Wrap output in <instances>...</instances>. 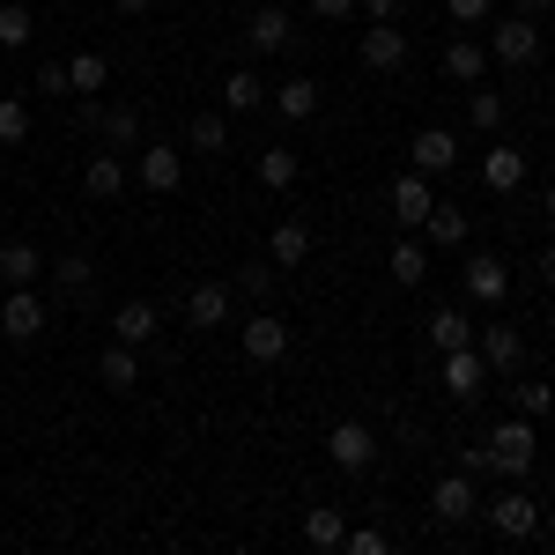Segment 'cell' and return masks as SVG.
Instances as JSON below:
<instances>
[{"instance_id":"cell-1","label":"cell","mask_w":555,"mask_h":555,"mask_svg":"<svg viewBox=\"0 0 555 555\" xmlns=\"http://www.w3.org/2000/svg\"><path fill=\"white\" fill-rule=\"evenodd\" d=\"M489 452H496V474H504V481H526V474H533V452H541V437H533L526 415H512V423L489 429Z\"/></svg>"},{"instance_id":"cell-2","label":"cell","mask_w":555,"mask_h":555,"mask_svg":"<svg viewBox=\"0 0 555 555\" xmlns=\"http://www.w3.org/2000/svg\"><path fill=\"white\" fill-rule=\"evenodd\" d=\"M44 326H52V304L38 289H8L0 297V341H38Z\"/></svg>"},{"instance_id":"cell-3","label":"cell","mask_w":555,"mask_h":555,"mask_svg":"<svg viewBox=\"0 0 555 555\" xmlns=\"http://www.w3.org/2000/svg\"><path fill=\"white\" fill-rule=\"evenodd\" d=\"M489 60H496V67H533V60H541V23H533V15H512V23H496V38H489Z\"/></svg>"},{"instance_id":"cell-4","label":"cell","mask_w":555,"mask_h":555,"mask_svg":"<svg viewBox=\"0 0 555 555\" xmlns=\"http://www.w3.org/2000/svg\"><path fill=\"white\" fill-rule=\"evenodd\" d=\"M245 38H253L259 52H289V44H297V15H289L282 0H259L253 15H245Z\"/></svg>"},{"instance_id":"cell-5","label":"cell","mask_w":555,"mask_h":555,"mask_svg":"<svg viewBox=\"0 0 555 555\" xmlns=\"http://www.w3.org/2000/svg\"><path fill=\"white\" fill-rule=\"evenodd\" d=\"M289 341H297V334H289L282 311H253V319H245V356H253V363H282Z\"/></svg>"},{"instance_id":"cell-6","label":"cell","mask_w":555,"mask_h":555,"mask_svg":"<svg viewBox=\"0 0 555 555\" xmlns=\"http://www.w3.org/2000/svg\"><path fill=\"white\" fill-rule=\"evenodd\" d=\"M489 526H496L504 541H533V533H541V504H533L526 489H512V496H489Z\"/></svg>"},{"instance_id":"cell-7","label":"cell","mask_w":555,"mask_h":555,"mask_svg":"<svg viewBox=\"0 0 555 555\" xmlns=\"http://www.w3.org/2000/svg\"><path fill=\"white\" fill-rule=\"evenodd\" d=\"M326 452H334V467H341V474H371V467H378V437H371L363 423H334Z\"/></svg>"},{"instance_id":"cell-8","label":"cell","mask_w":555,"mask_h":555,"mask_svg":"<svg viewBox=\"0 0 555 555\" xmlns=\"http://www.w3.org/2000/svg\"><path fill=\"white\" fill-rule=\"evenodd\" d=\"M141 185H149L156 201H171L178 185H185V156H178L171 141H149V149H141Z\"/></svg>"},{"instance_id":"cell-9","label":"cell","mask_w":555,"mask_h":555,"mask_svg":"<svg viewBox=\"0 0 555 555\" xmlns=\"http://www.w3.org/2000/svg\"><path fill=\"white\" fill-rule=\"evenodd\" d=\"M385 208H392V222H400V230H423V215L437 208V193H429V178H423V171H408V178H392Z\"/></svg>"},{"instance_id":"cell-10","label":"cell","mask_w":555,"mask_h":555,"mask_svg":"<svg viewBox=\"0 0 555 555\" xmlns=\"http://www.w3.org/2000/svg\"><path fill=\"white\" fill-rule=\"evenodd\" d=\"M356 52H363L371 75H392V67H408V30H400V23H371Z\"/></svg>"},{"instance_id":"cell-11","label":"cell","mask_w":555,"mask_h":555,"mask_svg":"<svg viewBox=\"0 0 555 555\" xmlns=\"http://www.w3.org/2000/svg\"><path fill=\"white\" fill-rule=\"evenodd\" d=\"M474 504H481V496H474V474H444V481L429 489V512H437V526H467Z\"/></svg>"},{"instance_id":"cell-12","label":"cell","mask_w":555,"mask_h":555,"mask_svg":"<svg viewBox=\"0 0 555 555\" xmlns=\"http://www.w3.org/2000/svg\"><path fill=\"white\" fill-rule=\"evenodd\" d=\"M481 385H489L481 348H444V392H452V400H481Z\"/></svg>"},{"instance_id":"cell-13","label":"cell","mask_w":555,"mask_h":555,"mask_svg":"<svg viewBox=\"0 0 555 555\" xmlns=\"http://www.w3.org/2000/svg\"><path fill=\"white\" fill-rule=\"evenodd\" d=\"M467 297L481 304V311H496V304L512 297V267H504V259H481V253H474V259H467Z\"/></svg>"},{"instance_id":"cell-14","label":"cell","mask_w":555,"mask_h":555,"mask_svg":"<svg viewBox=\"0 0 555 555\" xmlns=\"http://www.w3.org/2000/svg\"><path fill=\"white\" fill-rule=\"evenodd\" d=\"M185 326H193V334H215V326H230V282H201V289L185 297Z\"/></svg>"},{"instance_id":"cell-15","label":"cell","mask_w":555,"mask_h":555,"mask_svg":"<svg viewBox=\"0 0 555 555\" xmlns=\"http://www.w3.org/2000/svg\"><path fill=\"white\" fill-rule=\"evenodd\" d=\"M156 326H164V319H156V304H149V297H127V304H119V319H112V341L149 348V341H156Z\"/></svg>"},{"instance_id":"cell-16","label":"cell","mask_w":555,"mask_h":555,"mask_svg":"<svg viewBox=\"0 0 555 555\" xmlns=\"http://www.w3.org/2000/svg\"><path fill=\"white\" fill-rule=\"evenodd\" d=\"M82 127H96L104 141L127 149V141H141V112H133V104H82Z\"/></svg>"},{"instance_id":"cell-17","label":"cell","mask_w":555,"mask_h":555,"mask_svg":"<svg viewBox=\"0 0 555 555\" xmlns=\"http://www.w3.org/2000/svg\"><path fill=\"white\" fill-rule=\"evenodd\" d=\"M38 274H44L38 245H23V237H8V245H0V289H30Z\"/></svg>"},{"instance_id":"cell-18","label":"cell","mask_w":555,"mask_h":555,"mask_svg":"<svg viewBox=\"0 0 555 555\" xmlns=\"http://www.w3.org/2000/svg\"><path fill=\"white\" fill-rule=\"evenodd\" d=\"M460 164V133H444V127H423L415 133V171L437 178V171H452Z\"/></svg>"},{"instance_id":"cell-19","label":"cell","mask_w":555,"mask_h":555,"mask_svg":"<svg viewBox=\"0 0 555 555\" xmlns=\"http://www.w3.org/2000/svg\"><path fill=\"white\" fill-rule=\"evenodd\" d=\"M481 363H489V371H518V363H526V334H518L512 319H496V326L481 334Z\"/></svg>"},{"instance_id":"cell-20","label":"cell","mask_w":555,"mask_h":555,"mask_svg":"<svg viewBox=\"0 0 555 555\" xmlns=\"http://www.w3.org/2000/svg\"><path fill=\"white\" fill-rule=\"evenodd\" d=\"M444 75H452V82H489V44H474V38H452L444 44Z\"/></svg>"},{"instance_id":"cell-21","label":"cell","mask_w":555,"mask_h":555,"mask_svg":"<svg viewBox=\"0 0 555 555\" xmlns=\"http://www.w3.org/2000/svg\"><path fill=\"white\" fill-rule=\"evenodd\" d=\"M82 185H89V201H119V193H127V164H119V156L104 149V156H89Z\"/></svg>"},{"instance_id":"cell-22","label":"cell","mask_w":555,"mask_h":555,"mask_svg":"<svg viewBox=\"0 0 555 555\" xmlns=\"http://www.w3.org/2000/svg\"><path fill=\"white\" fill-rule=\"evenodd\" d=\"M392 282H400V289H415V282H429V245L415 237V230H408V237L392 245Z\"/></svg>"},{"instance_id":"cell-23","label":"cell","mask_w":555,"mask_h":555,"mask_svg":"<svg viewBox=\"0 0 555 555\" xmlns=\"http://www.w3.org/2000/svg\"><path fill=\"white\" fill-rule=\"evenodd\" d=\"M429 348H437V356H444V348H474V319H467V311H452V304L429 311Z\"/></svg>"},{"instance_id":"cell-24","label":"cell","mask_w":555,"mask_h":555,"mask_svg":"<svg viewBox=\"0 0 555 555\" xmlns=\"http://www.w3.org/2000/svg\"><path fill=\"white\" fill-rule=\"evenodd\" d=\"M104 82H112V60H104V52H75V60H67V89H75V96H104Z\"/></svg>"},{"instance_id":"cell-25","label":"cell","mask_w":555,"mask_h":555,"mask_svg":"<svg viewBox=\"0 0 555 555\" xmlns=\"http://www.w3.org/2000/svg\"><path fill=\"white\" fill-rule=\"evenodd\" d=\"M259 104H267V82H259L253 67H237V75L222 82V112H230V119H245V112H259Z\"/></svg>"},{"instance_id":"cell-26","label":"cell","mask_w":555,"mask_h":555,"mask_svg":"<svg viewBox=\"0 0 555 555\" xmlns=\"http://www.w3.org/2000/svg\"><path fill=\"white\" fill-rule=\"evenodd\" d=\"M267 104H274V112H282V119H311V112H319V82H274L267 89Z\"/></svg>"},{"instance_id":"cell-27","label":"cell","mask_w":555,"mask_h":555,"mask_svg":"<svg viewBox=\"0 0 555 555\" xmlns=\"http://www.w3.org/2000/svg\"><path fill=\"white\" fill-rule=\"evenodd\" d=\"M185 149H193V156H222V149H230V112H201V119L185 127Z\"/></svg>"},{"instance_id":"cell-28","label":"cell","mask_w":555,"mask_h":555,"mask_svg":"<svg viewBox=\"0 0 555 555\" xmlns=\"http://www.w3.org/2000/svg\"><path fill=\"white\" fill-rule=\"evenodd\" d=\"M267 259H274V267H304V259H311V230H304V222H274Z\"/></svg>"},{"instance_id":"cell-29","label":"cell","mask_w":555,"mask_h":555,"mask_svg":"<svg viewBox=\"0 0 555 555\" xmlns=\"http://www.w3.org/2000/svg\"><path fill=\"white\" fill-rule=\"evenodd\" d=\"M96 378L112 385V392H133V385H141V356H133L127 341H112V348H104V363H96Z\"/></svg>"},{"instance_id":"cell-30","label":"cell","mask_w":555,"mask_h":555,"mask_svg":"<svg viewBox=\"0 0 555 555\" xmlns=\"http://www.w3.org/2000/svg\"><path fill=\"white\" fill-rule=\"evenodd\" d=\"M423 237L429 245H460V237H467V208H460V201H437V208L423 215Z\"/></svg>"},{"instance_id":"cell-31","label":"cell","mask_w":555,"mask_h":555,"mask_svg":"<svg viewBox=\"0 0 555 555\" xmlns=\"http://www.w3.org/2000/svg\"><path fill=\"white\" fill-rule=\"evenodd\" d=\"M518 178H526V156H518V149H489V156H481V185H489V193H512Z\"/></svg>"},{"instance_id":"cell-32","label":"cell","mask_w":555,"mask_h":555,"mask_svg":"<svg viewBox=\"0 0 555 555\" xmlns=\"http://www.w3.org/2000/svg\"><path fill=\"white\" fill-rule=\"evenodd\" d=\"M259 185H267V193H289V185H297V149H282V141L259 149Z\"/></svg>"},{"instance_id":"cell-33","label":"cell","mask_w":555,"mask_h":555,"mask_svg":"<svg viewBox=\"0 0 555 555\" xmlns=\"http://www.w3.org/2000/svg\"><path fill=\"white\" fill-rule=\"evenodd\" d=\"M30 38H38V15H30L23 0H8V8H0V52H23Z\"/></svg>"},{"instance_id":"cell-34","label":"cell","mask_w":555,"mask_h":555,"mask_svg":"<svg viewBox=\"0 0 555 555\" xmlns=\"http://www.w3.org/2000/svg\"><path fill=\"white\" fill-rule=\"evenodd\" d=\"M304 541H311V548H341V541H348V518L334 512V504H319V512L304 518Z\"/></svg>"},{"instance_id":"cell-35","label":"cell","mask_w":555,"mask_h":555,"mask_svg":"<svg viewBox=\"0 0 555 555\" xmlns=\"http://www.w3.org/2000/svg\"><path fill=\"white\" fill-rule=\"evenodd\" d=\"M467 127L474 133H496V127H504V96H496V89H481V82L467 89Z\"/></svg>"},{"instance_id":"cell-36","label":"cell","mask_w":555,"mask_h":555,"mask_svg":"<svg viewBox=\"0 0 555 555\" xmlns=\"http://www.w3.org/2000/svg\"><path fill=\"white\" fill-rule=\"evenodd\" d=\"M518 415H526V423H548L555 415V385H541V378H518Z\"/></svg>"},{"instance_id":"cell-37","label":"cell","mask_w":555,"mask_h":555,"mask_svg":"<svg viewBox=\"0 0 555 555\" xmlns=\"http://www.w3.org/2000/svg\"><path fill=\"white\" fill-rule=\"evenodd\" d=\"M52 282H60L67 297H82L89 282H96V267H89V253H60V259H52Z\"/></svg>"},{"instance_id":"cell-38","label":"cell","mask_w":555,"mask_h":555,"mask_svg":"<svg viewBox=\"0 0 555 555\" xmlns=\"http://www.w3.org/2000/svg\"><path fill=\"white\" fill-rule=\"evenodd\" d=\"M23 141H30V104L0 96V149H23Z\"/></svg>"},{"instance_id":"cell-39","label":"cell","mask_w":555,"mask_h":555,"mask_svg":"<svg viewBox=\"0 0 555 555\" xmlns=\"http://www.w3.org/2000/svg\"><path fill=\"white\" fill-rule=\"evenodd\" d=\"M237 289H245V297H267V289H274V259H245V267H237Z\"/></svg>"},{"instance_id":"cell-40","label":"cell","mask_w":555,"mask_h":555,"mask_svg":"<svg viewBox=\"0 0 555 555\" xmlns=\"http://www.w3.org/2000/svg\"><path fill=\"white\" fill-rule=\"evenodd\" d=\"M348 555H385L392 541H385V526H348V541H341Z\"/></svg>"},{"instance_id":"cell-41","label":"cell","mask_w":555,"mask_h":555,"mask_svg":"<svg viewBox=\"0 0 555 555\" xmlns=\"http://www.w3.org/2000/svg\"><path fill=\"white\" fill-rule=\"evenodd\" d=\"M460 474H474V481L496 474V452H489V444H460Z\"/></svg>"},{"instance_id":"cell-42","label":"cell","mask_w":555,"mask_h":555,"mask_svg":"<svg viewBox=\"0 0 555 555\" xmlns=\"http://www.w3.org/2000/svg\"><path fill=\"white\" fill-rule=\"evenodd\" d=\"M444 15H452V23H489L496 0H444Z\"/></svg>"},{"instance_id":"cell-43","label":"cell","mask_w":555,"mask_h":555,"mask_svg":"<svg viewBox=\"0 0 555 555\" xmlns=\"http://www.w3.org/2000/svg\"><path fill=\"white\" fill-rule=\"evenodd\" d=\"M30 89H38V96H60V89H67V67H60V60H44L38 75H30Z\"/></svg>"},{"instance_id":"cell-44","label":"cell","mask_w":555,"mask_h":555,"mask_svg":"<svg viewBox=\"0 0 555 555\" xmlns=\"http://www.w3.org/2000/svg\"><path fill=\"white\" fill-rule=\"evenodd\" d=\"M356 8H363L371 23H400V8H408V0H356Z\"/></svg>"},{"instance_id":"cell-45","label":"cell","mask_w":555,"mask_h":555,"mask_svg":"<svg viewBox=\"0 0 555 555\" xmlns=\"http://www.w3.org/2000/svg\"><path fill=\"white\" fill-rule=\"evenodd\" d=\"M311 15H326V23H341V15H356V0H311Z\"/></svg>"},{"instance_id":"cell-46","label":"cell","mask_w":555,"mask_h":555,"mask_svg":"<svg viewBox=\"0 0 555 555\" xmlns=\"http://www.w3.org/2000/svg\"><path fill=\"white\" fill-rule=\"evenodd\" d=\"M541 282H548V289H555V245H548V253H541Z\"/></svg>"},{"instance_id":"cell-47","label":"cell","mask_w":555,"mask_h":555,"mask_svg":"<svg viewBox=\"0 0 555 555\" xmlns=\"http://www.w3.org/2000/svg\"><path fill=\"white\" fill-rule=\"evenodd\" d=\"M555 0H518V15H548Z\"/></svg>"},{"instance_id":"cell-48","label":"cell","mask_w":555,"mask_h":555,"mask_svg":"<svg viewBox=\"0 0 555 555\" xmlns=\"http://www.w3.org/2000/svg\"><path fill=\"white\" fill-rule=\"evenodd\" d=\"M112 8H119V15H149V0H112Z\"/></svg>"},{"instance_id":"cell-49","label":"cell","mask_w":555,"mask_h":555,"mask_svg":"<svg viewBox=\"0 0 555 555\" xmlns=\"http://www.w3.org/2000/svg\"><path fill=\"white\" fill-rule=\"evenodd\" d=\"M541 208H548V222H555V185H548V193H541Z\"/></svg>"}]
</instances>
